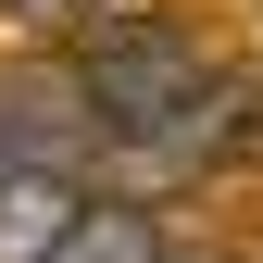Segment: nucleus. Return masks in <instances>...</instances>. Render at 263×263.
<instances>
[{
	"mask_svg": "<svg viewBox=\"0 0 263 263\" xmlns=\"http://www.w3.org/2000/svg\"><path fill=\"white\" fill-rule=\"evenodd\" d=\"M76 226V163H0V263H38Z\"/></svg>",
	"mask_w": 263,
	"mask_h": 263,
	"instance_id": "nucleus-2",
	"label": "nucleus"
},
{
	"mask_svg": "<svg viewBox=\"0 0 263 263\" xmlns=\"http://www.w3.org/2000/svg\"><path fill=\"white\" fill-rule=\"evenodd\" d=\"M38 263H163V226L138 201H76V226H63Z\"/></svg>",
	"mask_w": 263,
	"mask_h": 263,
	"instance_id": "nucleus-3",
	"label": "nucleus"
},
{
	"mask_svg": "<svg viewBox=\"0 0 263 263\" xmlns=\"http://www.w3.org/2000/svg\"><path fill=\"white\" fill-rule=\"evenodd\" d=\"M76 101L113 151L138 163H201V151H238V88L226 63L163 13H113L76 38Z\"/></svg>",
	"mask_w": 263,
	"mask_h": 263,
	"instance_id": "nucleus-1",
	"label": "nucleus"
}]
</instances>
